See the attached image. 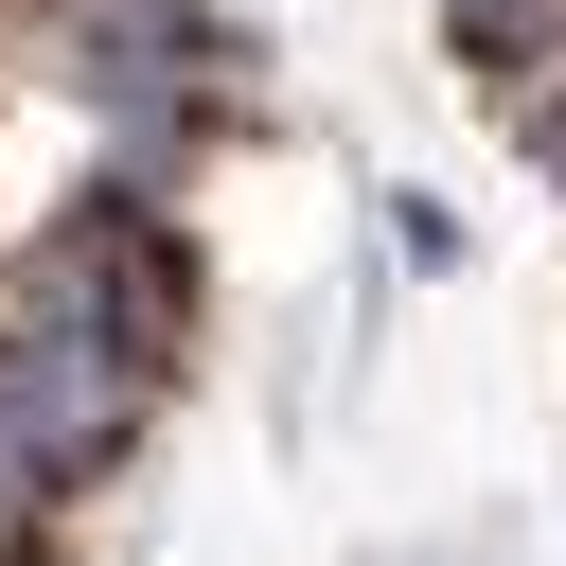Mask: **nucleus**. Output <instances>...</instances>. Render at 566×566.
<instances>
[{"label":"nucleus","instance_id":"f257e3e1","mask_svg":"<svg viewBox=\"0 0 566 566\" xmlns=\"http://www.w3.org/2000/svg\"><path fill=\"white\" fill-rule=\"evenodd\" d=\"M0 318H53V336H106L124 371H195V230H177V195H142V177H71L35 230H18V283H0Z\"/></svg>","mask_w":566,"mask_h":566}]
</instances>
